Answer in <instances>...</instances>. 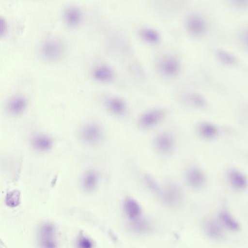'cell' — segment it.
I'll return each instance as SVG.
<instances>
[{"instance_id": "cell-5", "label": "cell", "mask_w": 248, "mask_h": 248, "mask_svg": "<svg viewBox=\"0 0 248 248\" xmlns=\"http://www.w3.org/2000/svg\"><path fill=\"white\" fill-rule=\"evenodd\" d=\"M157 69L162 76L168 78H172L179 75L182 70V63L177 57L167 55L159 60Z\"/></svg>"}, {"instance_id": "cell-11", "label": "cell", "mask_w": 248, "mask_h": 248, "mask_svg": "<svg viewBox=\"0 0 248 248\" xmlns=\"http://www.w3.org/2000/svg\"><path fill=\"white\" fill-rule=\"evenodd\" d=\"M62 17L64 23L70 28H76L80 25L83 19L81 9L75 5L66 6L63 10Z\"/></svg>"}, {"instance_id": "cell-20", "label": "cell", "mask_w": 248, "mask_h": 248, "mask_svg": "<svg viewBox=\"0 0 248 248\" xmlns=\"http://www.w3.org/2000/svg\"><path fill=\"white\" fill-rule=\"evenodd\" d=\"M218 217L221 224L228 230L233 232H238L240 230L239 223L228 211H221Z\"/></svg>"}, {"instance_id": "cell-26", "label": "cell", "mask_w": 248, "mask_h": 248, "mask_svg": "<svg viewBox=\"0 0 248 248\" xmlns=\"http://www.w3.org/2000/svg\"><path fill=\"white\" fill-rule=\"evenodd\" d=\"M190 102L194 106L198 108H203L206 105L205 99L200 95L192 93L188 97Z\"/></svg>"}, {"instance_id": "cell-24", "label": "cell", "mask_w": 248, "mask_h": 248, "mask_svg": "<svg viewBox=\"0 0 248 248\" xmlns=\"http://www.w3.org/2000/svg\"><path fill=\"white\" fill-rule=\"evenodd\" d=\"M5 202L8 206L15 207L19 204L20 202L19 192L17 190H14L7 193Z\"/></svg>"}, {"instance_id": "cell-18", "label": "cell", "mask_w": 248, "mask_h": 248, "mask_svg": "<svg viewBox=\"0 0 248 248\" xmlns=\"http://www.w3.org/2000/svg\"><path fill=\"white\" fill-rule=\"evenodd\" d=\"M124 212L130 221L141 217L142 210L138 202L132 198H127L124 202Z\"/></svg>"}, {"instance_id": "cell-10", "label": "cell", "mask_w": 248, "mask_h": 248, "mask_svg": "<svg viewBox=\"0 0 248 248\" xmlns=\"http://www.w3.org/2000/svg\"><path fill=\"white\" fill-rule=\"evenodd\" d=\"M107 110L116 117L124 116L128 111V105L126 101L122 97L112 95L108 97L104 102Z\"/></svg>"}, {"instance_id": "cell-12", "label": "cell", "mask_w": 248, "mask_h": 248, "mask_svg": "<svg viewBox=\"0 0 248 248\" xmlns=\"http://www.w3.org/2000/svg\"><path fill=\"white\" fill-rule=\"evenodd\" d=\"M186 179L191 188L197 190L202 188L206 182V177L203 171L196 167L188 169L186 174Z\"/></svg>"}, {"instance_id": "cell-13", "label": "cell", "mask_w": 248, "mask_h": 248, "mask_svg": "<svg viewBox=\"0 0 248 248\" xmlns=\"http://www.w3.org/2000/svg\"><path fill=\"white\" fill-rule=\"evenodd\" d=\"M31 147L36 151L44 153L49 151L53 146V140L48 135L37 133L32 135L30 139Z\"/></svg>"}, {"instance_id": "cell-8", "label": "cell", "mask_w": 248, "mask_h": 248, "mask_svg": "<svg viewBox=\"0 0 248 248\" xmlns=\"http://www.w3.org/2000/svg\"><path fill=\"white\" fill-rule=\"evenodd\" d=\"M28 105V100L26 96L22 94H16L8 99L5 105V110L9 115L18 117L27 110Z\"/></svg>"}, {"instance_id": "cell-15", "label": "cell", "mask_w": 248, "mask_h": 248, "mask_svg": "<svg viewBox=\"0 0 248 248\" xmlns=\"http://www.w3.org/2000/svg\"><path fill=\"white\" fill-rule=\"evenodd\" d=\"M203 228L205 234L212 239L221 240L225 237L222 226L215 220L212 219L206 220L203 223Z\"/></svg>"}, {"instance_id": "cell-14", "label": "cell", "mask_w": 248, "mask_h": 248, "mask_svg": "<svg viewBox=\"0 0 248 248\" xmlns=\"http://www.w3.org/2000/svg\"><path fill=\"white\" fill-rule=\"evenodd\" d=\"M55 229L53 225L45 223L42 225L38 232L39 241L43 247L54 248L56 246L55 239Z\"/></svg>"}, {"instance_id": "cell-1", "label": "cell", "mask_w": 248, "mask_h": 248, "mask_svg": "<svg viewBox=\"0 0 248 248\" xmlns=\"http://www.w3.org/2000/svg\"><path fill=\"white\" fill-rule=\"evenodd\" d=\"M66 52L64 43L60 39L50 38L40 45L38 54L41 60L47 63H55L62 60Z\"/></svg>"}, {"instance_id": "cell-9", "label": "cell", "mask_w": 248, "mask_h": 248, "mask_svg": "<svg viewBox=\"0 0 248 248\" xmlns=\"http://www.w3.org/2000/svg\"><path fill=\"white\" fill-rule=\"evenodd\" d=\"M92 78L96 82L102 84L110 83L114 80L115 73L109 65L101 63L94 66L91 71Z\"/></svg>"}, {"instance_id": "cell-3", "label": "cell", "mask_w": 248, "mask_h": 248, "mask_svg": "<svg viewBox=\"0 0 248 248\" xmlns=\"http://www.w3.org/2000/svg\"><path fill=\"white\" fill-rule=\"evenodd\" d=\"M185 27L189 35L197 39L205 36L209 30L207 20L198 13H192L187 16L185 21Z\"/></svg>"}, {"instance_id": "cell-27", "label": "cell", "mask_w": 248, "mask_h": 248, "mask_svg": "<svg viewBox=\"0 0 248 248\" xmlns=\"http://www.w3.org/2000/svg\"><path fill=\"white\" fill-rule=\"evenodd\" d=\"M238 38L242 46L248 50V26L245 27L239 31Z\"/></svg>"}, {"instance_id": "cell-19", "label": "cell", "mask_w": 248, "mask_h": 248, "mask_svg": "<svg viewBox=\"0 0 248 248\" xmlns=\"http://www.w3.org/2000/svg\"><path fill=\"white\" fill-rule=\"evenodd\" d=\"M138 34L143 41L150 45H156L160 40L158 32L152 28H142L139 30Z\"/></svg>"}, {"instance_id": "cell-17", "label": "cell", "mask_w": 248, "mask_h": 248, "mask_svg": "<svg viewBox=\"0 0 248 248\" xmlns=\"http://www.w3.org/2000/svg\"><path fill=\"white\" fill-rule=\"evenodd\" d=\"M98 182V172L94 170H89L82 175L81 181V187L86 192H92L96 188Z\"/></svg>"}, {"instance_id": "cell-2", "label": "cell", "mask_w": 248, "mask_h": 248, "mask_svg": "<svg viewBox=\"0 0 248 248\" xmlns=\"http://www.w3.org/2000/svg\"><path fill=\"white\" fill-rule=\"evenodd\" d=\"M78 137L82 143L86 146L93 147L100 144L104 138V130L102 126L95 122H85L78 130Z\"/></svg>"}, {"instance_id": "cell-6", "label": "cell", "mask_w": 248, "mask_h": 248, "mask_svg": "<svg viewBox=\"0 0 248 248\" xmlns=\"http://www.w3.org/2000/svg\"><path fill=\"white\" fill-rule=\"evenodd\" d=\"M160 194L162 202L170 208H177L183 202V193L175 184L166 185L161 189Z\"/></svg>"}, {"instance_id": "cell-25", "label": "cell", "mask_w": 248, "mask_h": 248, "mask_svg": "<svg viewBox=\"0 0 248 248\" xmlns=\"http://www.w3.org/2000/svg\"><path fill=\"white\" fill-rule=\"evenodd\" d=\"M229 5L239 11L248 10V0H226Z\"/></svg>"}, {"instance_id": "cell-23", "label": "cell", "mask_w": 248, "mask_h": 248, "mask_svg": "<svg viewBox=\"0 0 248 248\" xmlns=\"http://www.w3.org/2000/svg\"><path fill=\"white\" fill-rule=\"evenodd\" d=\"M216 54L218 59L226 64L233 65L236 62L235 56L225 50L217 49L216 51Z\"/></svg>"}, {"instance_id": "cell-4", "label": "cell", "mask_w": 248, "mask_h": 248, "mask_svg": "<svg viewBox=\"0 0 248 248\" xmlns=\"http://www.w3.org/2000/svg\"><path fill=\"white\" fill-rule=\"evenodd\" d=\"M166 110L160 108H155L142 112L138 119V125L142 129L147 130L158 125L165 118Z\"/></svg>"}, {"instance_id": "cell-7", "label": "cell", "mask_w": 248, "mask_h": 248, "mask_svg": "<svg viewBox=\"0 0 248 248\" xmlns=\"http://www.w3.org/2000/svg\"><path fill=\"white\" fill-rule=\"evenodd\" d=\"M176 145L174 136L170 132H161L156 135L154 140L156 151L162 155H169L174 150Z\"/></svg>"}, {"instance_id": "cell-16", "label": "cell", "mask_w": 248, "mask_h": 248, "mask_svg": "<svg viewBox=\"0 0 248 248\" xmlns=\"http://www.w3.org/2000/svg\"><path fill=\"white\" fill-rule=\"evenodd\" d=\"M228 179L233 188L237 190L245 189L248 186V179L241 171L232 169L228 173Z\"/></svg>"}, {"instance_id": "cell-28", "label": "cell", "mask_w": 248, "mask_h": 248, "mask_svg": "<svg viewBox=\"0 0 248 248\" xmlns=\"http://www.w3.org/2000/svg\"><path fill=\"white\" fill-rule=\"evenodd\" d=\"M78 245L79 248H90L93 247V243L89 239L83 237L78 240Z\"/></svg>"}, {"instance_id": "cell-22", "label": "cell", "mask_w": 248, "mask_h": 248, "mask_svg": "<svg viewBox=\"0 0 248 248\" xmlns=\"http://www.w3.org/2000/svg\"><path fill=\"white\" fill-rule=\"evenodd\" d=\"M132 229L136 232L143 233L147 232L150 229L148 222L142 218L131 221Z\"/></svg>"}, {"instance_id": "cell-21", "label": "cell", "mask_w": 248, "mask_h": 248, "mask_svg": "<svg viewBox=\"0 0 248 248\" xmlns=\"http://www.w3.org/2000/svg\"><path fill=\"white\" fill-rule=\"evenodd\" d=\"M198 131L200 136L205 139H212L217 133V127L209 122L201 123L198 127Z\"/></svg>"}]
</instances>
